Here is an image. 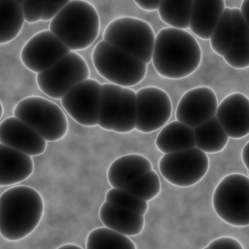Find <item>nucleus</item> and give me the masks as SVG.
<instances>
[{"label":"nucleus","mask_w":249,"mask_h":249,"mask_svg":"<svg viewBox=\"0 0 249 249\" xmlns=\"http://www.w3.org/2000/svg\"><path fill=\"white\" fill-rule=\"evenodd\" d=\"M70 51L50 29L42 30L24 44L20 52V59L28 70L40 73L53 65Z\"/></svg>","instance_id":"obj_13"},{"label":"nucleus","mask_w":249,"mask_h":249,"mask_svg":"<svg viewBox=\"0 0 249 249\" xmlns=\"http://www.w3.org/2000/svg\"><path fill=\"white\" fill-rule=\"evenodd\" d=\"M14 116L23 121L47 141H58L68 131V120L53 101L42 96H27L15 106Z\"/></svg>","instance_id":"obj_7"},{"label":"nucleus","mask_w":249,"mask_h":249,"mask_svg":"<svg viewBox=\"0 0 249 249\" xmlns=\"http://www.w3.org/2000/svg\"><path fill=\"white\" fill-rule=\"evenodd\" d=\"M225 9V0H194L190 30L202 40L210 39Z\"/></svg>","instance_id":"obj_18"},{"label":"nucleus","mask_w":249,"mask_h":249,"mask_svg":"<svg viewBox=\"0 0 249 249\" xmlns=\"http://www.w3.org/2000/svg\"><path fill=\"white\" fill-rule=\"evenodd\" d=\"M0 143L31 157L42 155L47 148V140L16 116L8 117L1 122Z\"/></svg>","instance_id":"obj_15"},{"label":"nucleus","mask_w":249,"mask_h":249,"mask_svg":"<svg viewBox=\"0 0 249 249\" xmlns=\"http://www.w3.org/2000/svg\"><path fill=\"white\" fill-rule=\"evenodd\" d=\"M248 175H249V169H248Z\"/></svg>","instance_id":"obj_38"},{"label":"nucleus","mask_w":249,"mask_h":249,"mask_svg":"<svg viewBox=\"0 0 249 249\" xmlns=\"http://www.w3.org/2000/svg\"><path fill=\"white\" fill-rule=\"evenodd\" d=\"M150 170H152V163L146 157L139 154H127L117 158L110 164L107 178L112 187L124 188Z\"/></svg>","instance_id":"obj_19"},{"label":"nucleus","mask_w":249,"mask_h":249,"mask_svg":"<svg viewBox=\"0 0 249 249\" xmlns=\"http://www.w3.org/2000/svg\"><path fill=\"white\" fill-rule=\"evenodd\" d=\"M25 21L22 5L15 0H0V44L13 41Z\"/></svg>","instance_id":"obj_24"},{"label":"nucleus","mask_w":249,"mask_h":249,"mask_svg":"<svg viewBox=\"0 0 249 249\" xmlns=\"http://www.w3.org/2000/svg\"><path fill=\"white\" fill-rule=\"evenodd\" d=\"M87 249H136L129 236L109 227H99L89 231L86 240Z\"/></svg>","instance_id":"obj_25"},{"label":"nucleus","mask_w":249,"mask_h":249,"mask_svg":"<svg viewBox=\"0 0 249 249\" xmlns=\"http://www.w3.org/2000/svg\"><path fill=\"white\" fill-rule=\"evenodd\" d=\"M78 248V249H81L82 247L78 244H75V243H65V244H62L60 245L58 248Z\"/></svg>","instance_id":"obj_36"},{"label":"nucleus","mask_w":249,"mask_h":249,"mask_svg":"<svg viewBox=\"0 0 249 249\" xmlns=\"http://www.w3.org/2000/svg\"><path fill=\"white\" fill-rule=\"evenodd\" d=\"M105 200L142 215H145L148 211V201L127 192L124 188L112 187L109 189L106 193Z\"/></svg>","instance_id":"obj_29"},{"label":"nucleus","mask_w":249,"mask_h":249,"mask_svg":"<svg viewBox=\"0 0 249 249\" xmlns=\"http://www.w3.org/2000/svg\"><path fill=\"white\" fill-rule=\"evenodd\" d=\"M218 99L209 87L201 86L186 91L180 98L175 117L185 124L196 127L216 115Z\"/></svg>","instance_id":"obj_14"},{"label":"nucleus","mask_w":249,"mask_h":249,"mask_svg":"<svg viewBox=\"0 0 249 249\" xmlns=\"http://www.w3.org/2000/svg\"><path fill=\"white\" fill-rule=\"evenodd\" d=\"M171 114V99L162 89L144 87L136 91V130L156 131L167 124Z\"/></svg>","instance_id":"obj_12"},{"label":"nucleus","mask_w":249,"mask_h":249,"mask_svg":"<svg viewBox=\"0 0 249 249\" xmlns=\"http://www.w3.org/2000/svg\"><path fill=\"white\" fill-rule=\"evenodd\" d=\"M194 0H161L158 13L160 19L170 27L187 29L190 25Z\"/></svg>","instance_id":"obj_26"},{"label":"nucleus","mask_w":249,"mask_h":249,"mask_svg":"<svg viewBox=\"0 0 249 249\" xmlns=\"http://www.w3.org/2000/svg\"><path fill=\"white\" fill-rule=\"evenodd\" d=\"M15 1H16V2H18V3H20V4H22L24 0H15Z\"/></svg>","instance_id":"obj_37"},{"label":"nucleus","mask_w":249,"mask_h":249,"mask_svg":"<svg viewBox=\"0 0 249 249\" xmlns=\"http://www.w3.org/2000/svg\"><path fill=\"white\" fill-rule=\"evenodd\" d=\"M233 21V41L223 56L232 68L244 69L249 67V27L240 9L231 8Z\"/></svg>","instance_id":"obj_21"},{"label":"nucleus","mask_w":249,"mask_h":249,"mask_svg":"<svg viewBox=\"0 0 249 249\" xmlns=\"http://www.w3.org/2000/svg\"><path fill=\"white\" fill-rule=\"evenodd\" d=\"M101 86L97 80L88 78L73 87L60 99L65 112L82 125H98Z\"/></svg>","instance_id":"obj_11"},{"label":"nucleus","mask_w":249,"mask_h":249,"mask_svg":"<svg viewBox=\"0 0 249 249\" xmlns=\"http://www.w3.org/2000/svg\"><path fill=\"white\" fill-rule=\"evenodd\" d=\"M240 11L242 13V16L249 27V0H243L241 3Z\"/></svg>","instance_id":"obj_34"},{"label":"nucleus","mask_w":249,"mask_h":249,"mask_svg":"<svg viewBox=\"0 0 249 249\" xmlns=\"http://www.w3.org/2000/svg\"><path fill=\"white\" fill-rule=\"evenodd\" d=\"M217 247H223V248H236V249H242V244L235 238L230 237V236H222L218 237L211 242L205 248H217Z\"/></svg>","instance_id":"obj_32"},{"label":"nucleus","mask_w":249,"mask_h":249,"mask_svg":"<svg viewBox=\"0 0 249 249\" xmlns=\"http://www.w3.org/2000/svg\"><path fill=\"white\" fill-rule=\"evenodd\" d=\"M45 0H24L22 5L25 21L36 23L42 20Z\"/></svg>","instance_id":"obj_30"},{"label":"nucleus","mask_w":249,"mask_h":249,"mask_svg":"<svg viewBox=\"0 0 249 249\" xmlns=\"http://www.w3.org/2000/svg\"><path fill=\"white\" fill-rule=\"evenodd\" d=\"M34 170L30 155L0 143V186H13L26 180Z\"/></svg>","instance_id":"obj_17"},{"label":"nucleus","mask_w":249,"mask_h":249,"mask_svg":"<svg viewBox=\"0 0 249 249\" xmlns=\"http://www.w3.org/2000/svg\"><path fill=\"white\" fill-rule=\"evenodd\" d=\"M135 4L145 11H156L160 7L161 0H133Z\"/></svg>","instance_id":"obj_33"},{"label":"nucleus","mask_w":249,"mask_h":249,"mask_svg":"<svg viewBox=\"0 0 249 249\" xmlns=\"http://www.w3.org/2000/svg\"><path fill=\"white\" fill-rule=\"evenodd\" d=\"M208 168L207 154L196 147L163 154L159 161L162 177L170 184L184 188L198 183L206 175Z\"/></svg>","instance_id":"obj_10"},{"label":"nucleus","mask_w":249,"mask_h":249,"mask_svg":"<svg viewBox=\"0 0 249 249\" xmlns=\"http://www.w3.org/2000/svg\"><path fill=\"white\" fill-rule=\"evenodd\" d=\"M49 29L71 51L89 48L100 31L96 8L86 0H72L52 20Z\"/></svg>","instance_id":"obj_3"},{"label":"nucleus","mask_w":249,"mask_h":249,"mask_svg":"<svg viewBox=\"0 0 249 249\" xmlns=\"http://www.w3.org/2000/svg\"><path fill=\"white\" fill-rule=\"evenodd\" d=\"M41 194L32 187H10L0 196V233L8 241H18L29 235L44 214Z\"/></svg>","instance_id":"obj_2"},{"label":"nucleus","mask_w":249,"mask_h":249,"mask_svg":"<svg viewBox=\"0 0 249 249\" xmlns=\"http://www.w3.org/2000/svg\"><path fill=\"white\" fill-rule=\"evenodd\" d=\"M72 0H45L42 20H52Z\"/></svg>","instance_id":"obj_31"},{"label":"nucleus","mask_w":249,"mask_h":249,"mask_svg":"<svg viewBox=\"0 0 249 249\" xmlns=\"http://www.w3.org/2000/svg\"><path fill=\"white\" fill-rule=\"evenodd\" d=\"M212 205L227 224L249 226V177L240 173L225 176L214 190Z\"/></svg>","instance_id":"obj_8"},{"label":"nucleus","mask_w":249,"mask_h":249,"mask_svg":"<svg viewBox=\"0 0 249 249\" xmlns=\"http://www.w3.org/2000/svg\"><path fill=\"white\" fill-rule=\"evenodd\" d=\"M194 133L196 147L206 154L221 152L227 146L230 139L216 116L194 127Z\"/></svg>","instance_id":"obj_23"},{"label":"nucleus","mask_w":249,"mask_h":249,"mask_svg":"<svg viewBox=\"0 0 249 249\" xmlns=\"http://www.w3.org/2000/svg\"><path fill=\"white\" fill-rule=\"evenodd\" d=\"M215 116L230 138L240 139L249 134V98L245 94L227 95L218 104Z\"/></svg>","instance_id":"obj_16"},{"label":"nucleus","mask_w":249,"mask_h":249,"mask_svg":"<svg viewBox=\"0 0 249 249\" xmlns=\"http://www.w3.org/2000/svg\"><path fill=\"white\" fill-rule=\"evenodd\" d=\"M156 146L162 154L196 147L194 128L176 120L164 124L156 138Z\"/></svg>","instance_id":"obj_22"},{"label":"nucleus","mask_w":249,"mask_h":249,"mask_svg":"<svg viewBox=\"0 0 249 249\" xmlns=\"http://www.w3.org/2000/svg\"><path fill=\"white\" fill-rule=\"evenodd\" d=\"M103 40L145 63L152 61L155 32L147 21L134 17H119L106 26Z\"/></svg>","instance_id":"obj_5"},{"label":"nucleus","mask_w":249,"mask_h":249,"mask_svg":"<svg viewBox=\"0 0 249 249\" xmlns=\"http://www.w3.org/2000/svg\"><path fill=\"white\" fill-rule=\"evenodd\" d=\"M99 218L104 226L127 236H136L144 229V215L117 206L107 200L102 203Z\"/></svg>","instance_id":"obj_20"},{"label":"nucleus","mask_w":249,"mask_h":249,"mask_svg":"<svg viewBox=\"0 0 249 249\" xmlns=\"http://www.w3.org/2000/svg\"><path fill=\"white\" fill-rule=\"evenodd\" d=\"M89 68L85 58L70 51L48 69L37 73L39 89L47 96L61 99L73 87L89 78Z\"/></svg>","instance_id":"obj_9"},{"label":"nucleus","mask_w":249,"mask_h":249,"mask_svg":"<svg viewBox=\"0 0 249 249\" xmlns=\"http://www.w3.org/2000/svg\"><path fill=\"white\" fill-rule=\"evenodd\" d=\"M98 125L109 131L128 133L136 125V91L112 83L101 86Z\"/></svg>","instance_id":"obj_6"},{"label":"nucleus","mask_w":249,"mask_h":249,"mask_svg":"<svg viewBox=\"0 0 249 249\" xmlns=\"http://www.w3.org/2000/svg\"><path fill=\"white\" fill-rule=\"evenodd\" d=\"M241 159H242V161H243L244 165L246 166V168L249 169V141L245 144V146L242 149Z\"/></svg>","instance_id":"obj_35"},{"label":"nucleus","mask_w":249,"mask_h":249,"mask_svg":"<svg viewBox=\"0 0 249 249\" xmlns=\"http://www.w3.org/2000/svg\"><path fill=\"white\" fill-rule=\"evenodd\" d=\"M124 189L146 201H150L160 194L161 185L159 175L152 169L133 180Z\"/></svg>","instance_id":"obj_28"},{"label":"nucleus","mask_w":249,"mask_h":249,"mask_svg":"<svg viewBox=\"0 0 249 249\" xmlns=\"http://www.w3.org/2000/svg\"><path fill=\"white\" fill-rule=\"evenodd\" d=\"M233 21L231 8L224 10L211 37L210 46L219 55L224 56L233 41Z\"/></svg>","instance_id":"obj_27"},{"label":"nucleus","mask_w":249,"mask_h":249,"mask_svg":"<svg viewBox=\"0 0 249 249\" xmlns=\"http://www.w3.org/2000/svg\"><path fill=\"white\" fill-rule=\"evenodd\" d=\"M202 53L196 39L186 29L165 27L156 35L153 66L163 78L182 79L200 65Z\"/></svg>","instance_id":"obj_1"},{"label":"nucleus","mask_w":249,"mask_h":249,"mask_svg":"<svg viewBox=\"0 0 249 249\" xmlns=\"http://www.w3.org/2000/svg\"><path fill=\"white\" fill-rule=\"evenodd\" d=\"M91 59L98 74L112 84L133 87L142 82L147 74V63L105 40L96 44Z\"/></svg>","instance_id":"obj_4"}]
</instances>
